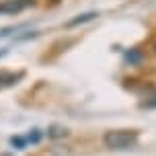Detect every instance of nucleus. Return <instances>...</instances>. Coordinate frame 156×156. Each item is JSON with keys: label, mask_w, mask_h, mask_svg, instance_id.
Instances as JSON below:
<instances>
[{"label": "nucleus", "mask_w": 156, "mask_h": 156, "mask_svg": "<svg viewBox=\"0 0 156 156\" xmlns=\"http://www.w3.org/2000/svg\"><path fill=\"white\" fill-rule=\"evenodd\" d=\"M103 144L109 150H129L138 144L136 129H109L103 136Z\"/></svg>", "instance_id": "nucleus-1"}, {"label": "nucleus", "mask_w": 156, "mask_h": 156, "mask_svg": "<svg viewBox=\"0 0 156 156\" xmlns=\"http://www.w3.org/2000/svg\"><path fill=\"white\" fill-rule=\"evenodd\" d=\"M29 6V0H4L0 4V15H19Z\"/></svg>", "instance_id": "nucleus-2"}, {"label": "nucleus", "mask_w": 156, "mask_h": 156, "mask_svg": "<svg viewBox=\"0 0 156 156\" xmlns=\"http://www.w3.org/2000/svg\"><path fill=\"white\" fill-rule=\"evenodd\" d=\"M23 78V72H0V88H6V86L16 84L19 80Z\"/></svg>", "instance_id": "nucleus-3"}, {"label": "nucleus", "mask_w": 156, "mask_h": 156, "mask_svg": "<svg viewBox=\"0 0 156 156\" xmlns=\"http://www.w3.org/2000/svg\"><path fill=\"white\" fill-rule=\"evenodd\" d=\"M94 16H97V12H84V15H78L76 19L68 21V23H66V27H76V25H82V23H86V21H93Z\"/></svg>", "instance_id": "nucleus-4"}, {"label": "nucleus", "mask_w": 156, "mask_h": 156, "mask_svg": "<svg viewBox=\"0 0 156 156\" xmlns=\"http://www.w3.org/2000/svg\"><path fill=\"white\" fill-rule=\"evenodd\" d=\"M140 60H142V54L138 51V49H129V51H125V62H129L132 66L140 64Z\"/></svg>", "instance_id": "nucleus-5"}, {"label": "nucleus", "mask_w": 156, "mask_h": 156, "mask_svg": "<svg viewBox=\"0 0 156 156\" xmlns=\"http://www.w3.org/2000/svg\"><path fill=\"white\" fill-rule=\"evenodd\" d=\"M66 133H68L66 127H58V125H54V127H49L47 136H49V138H62V136H66Z\"/></svg>", "instance_id": "nucleus-6"}, {"label": "nucleus", "mask_w": 156, "mask_h": 156, "mask_svg": "<svg viewBox=\"0 0 156 156\" xmlns=\"http://www.w3.org/2000/svg\"><path fill=\"white\" fill-rule=\"evenodd\" d=\"M10 144H12L16 150H23L25 146H27V138H21V136H16V138H10Z\"/></svg>", "instance_id": "nucleus-7"}, {"label": "nucleus", "mask_w": 156, "mask_h": 156, "mask_svg": "<svg viewBox=\"0 0 156 156\" xmlns=\"http://www.w3.org/2000/svg\"><path fill=\"white\" fill-rule=\"evenodd\" d=\"M39 140H41V132H39V129H33V132L27 136V142H31V144H37Z\"/></svg>", "instance_id": "nucleus-8"}, {"label": "nucleus", "mask_w": 156, "mask_h": 156, "mask_svg": "<svg viewBox=\"0 0 156 156\" xmlns=\"http://www.w3.org/2000/svg\"><path fill=\"white\" fill-rule=\"evenodd\" d=\"M146 107H148V109H154V107H156V94L152 97V101H148V103H146Z\"/></svg>", "instance_id": "nucleus-9"}, {"label": "nucleus", "mask_w": 156, "mask_h": 156, "mask_svg": "<svg viewBox=\"0 0 156 156\" xmlns=\"http://www.w3.org/2000/svg\"><path fill=\"white\" fill-rule=\"evenodd\" d=\"M51 2H60V0H51Z\"/></svg>", "instance_id": "nucleus-10"}, {"label": "nucleus", "mask_w": 156, "mask_h": 156, "mask_svg": "<svg viewBox=\"0 0 156 156\" xmlns=\"http://www.w3.org/2000/svg\"><path fill=\"white\" fill-rule=\"evenodd\" d=\"M154 49H156V45H154Z\"/></svg>", "instance_id": "nucleus-11"}]
</instances>
